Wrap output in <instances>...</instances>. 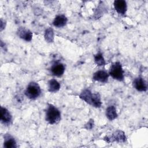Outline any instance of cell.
Masks as SVG:
<instances>
[{"mask_svg":"<svg viewBox=\"0 0 148 148\" xmlns=\"http://www.w3.org/2000/svg\"><path fill=\"white\" fill-rule=\"evenodd\" d=\"M79 97L86 102L95 108H100L102 105L100 95L98 93H92L88 89L84 90Z\"/></svg>","mask_w":148,"mask_h":148,"instance_id":"cell-1","label":"cell"},{"mask_svg":"<svg viewBox=\"0 0 148 148\" xmlns=\"http://www.w3.org/2000/svg\"><path fill=\"white\" fill-rule=\"evenodd\" d=\"M114 7L117 12L121 15H124L127 11V3L124 0H116L114 2Z\"/></svg>","mask_w":148,"mask_h":148,"instance_id":"cell-9","label":"cell"},{"mask_svg":"<svg viewBox=\"0 0 148 148\" xmlns=\"http://www.w3.org/2000/svg\"><path fill=\"white\" fill-rule=\"evenodd\" d=\"M65 69V68L63 64L56 62L52 65L50 68V71L52 75H53L54 76L60 77L64 74Z\"/></svg>","mask_w":148,"mask_h":148,"instance_id":"cell-5","label":"cell"},{"mask_svg":"<svg viewBox=\"0 0 148 148\" xmlns=\"http://www.w3.org/2000/svg\"><path fill=\"white\" fill-rule=\"evenodd\" d=\"M12 120V116L9 111L5 108L1 107V121L5 124L9 125L11 123Z\"/></svg>","mask_w":148,"mask_h":148,"instance_id":"cell-8","label":"cell"},{"mask_svg":"<svg viewBox=\"0 0 148 148\" xmlns=\"http://www.w3.org/2000/svg\"><path fill=\"white\" fill-rule=\"evenodd\" d=\"M93 121H92V120H91V121H88V123H87V125H88V126L87 127H86L87 129H91L92 128V126H93Z\"/></svg>","mask_w":148,"mask_h":148,"instance_id":"cell-18","label":"cell"},{"mask_svg":"<svg viewBox=\"0 0 148 148\" xmlns=\"http://www.w3.org/2000/svg\"><path fill=\"white\" fill-rule=\"evenodd\" d=\"M67 18L64 15L57 16L53 21V24L56 27H62L67 23Z\"/></svg>","mask_w":148,"mask_h":148,"instance_id":"cell-12","label":"cell"},{"mask_svg":"<svg viewBox=\"0 0 148 148\" xmlns=\"http://www.w3.org/2000/svg\"><path fill=\"white\" fill-rule=\"evenodd\" d=\"M18 35L24 40L26 41H30L32 37V32L24 28H20L17 32Z\"/></svg>","mask_w":148,"mask_h":148,"instance_id":"cell-11","label":"cell"},{"mask_svg":"<svg viewBox=\"0 0 148 148\" xmlns=\"http://www.w3.org/2000/svg\"><path fill=\"white\" fill-rule=\"evenodd\" d=\"M3 147L6 148H14L17 147L15 139L10 135L6 134L4 136Z\"/></svg>","mask_w":148,"mask_h":148,"instance_id":"cell-10","label":"cell"},{"mask_svg":"<svg viewBox=\"0 0 148 148\" xmlns=\"http://www.w3.org/2000/svg\"><path fill=\"white\" fill-rule=\"evenodd\" d=\"M94 61L95 64L99 66L105 65V60L101 53H98L94 56Z\"/></svg>","mask_w":148,"mask_h":148,"instance_id":"cell-16","label":"cell"},{"mask_svg":"<svg viewBox=\"0 0 148 148\" xmlns=\"http://www.w3.org/2000/svg\"><path fill=\"white\" fill-rule=\"evenodd\" d=\"M109 75L107 72L103 70H100L95 72L92 76V79L96 81L102 82V83H106L108 80Z\"/></svg>","mask_w":148,"mask_h":148,"instance_id":"cell-7","label":"cell"},{"mask_svg":"<svg viewBox=\"0 0 148 148\" xmlns=\"http://www.w3.org/2000/svg\"><path fill=\"white\" fill-rule=\"evenodd\" d=\"M133 86L134 88L138 91L144 92L147 90V86L146 81L140 77H136L133 81Z\"/></svg>","mask_w":148,"mask_h":148,"instance_id":"cell-6","label":"cell"},{"mask_svg":"<svg viewBox=\"0 0 148 148\" xmlns=\"http://www.w3.org/2000/svg\"><path fill=\"white\" fill-rule=\"evenodd\" d=\"M41 94V90L39 84L34 82H30L25 91V95L26 97L31 99H35L40 96Z\"/></svg>","mask_w":148,"mask_h":148,"instance_id":"cell-4","label":"cell"},{"mask_svg":"<svg viewBox=\"0 0 148 148\" xmlns=\"http://www.w3.org/2000/svg\"><path fill=\"white\" fill-rule=\"evenodd\" d=\"M45 37L46 40L48 41L49 42H51L53 41V31L51 28H49L46 30Z\"/></svg>","mask_w":148,"mask_h":148,"instance_id":"cell-17","label":"cell"},{"mask_svg":"<svg viewBox=\"0 0 148 148\" xmlns=\"http://www.w3.org/2000/svg\"><path fill=\"white\" fill-rule=\"evenodd\" d=\"M61 120V113L54 105L48 104L46 111V120L50 124H55Z\"/></svg>","mask_w":148,"mask_h":148,"instance_id":"cell-2","label":"cell"},{"mask_svg":"<svg viewBox=\"0 0 148 148\" xmlns=\"http://www.w3.org/2000/svg\"><path fill=\"white\" fill-rule=\"evenodd\" d=\"M60 88V84L56 79H51L48 82V90L51 92H56Z\"/></svg>","mask_w":148,"mask_h":148,"instance_id":"cell-13","label":"cell"},{"mask_svg":"<svg viewBox=\"0 0 148 148\" xmlns=\"http://www.w3.org/2000/svg\"><path fill=\"white\" fill-rule=\"evenodd\" d=\"M112 138H113L114 140H116L117 142H124L125 140V136L124 135V133L121 131H116L112 136Z\"/></svg>","mask_w":148,"mask_h":148,"instance_id":"cell-15","label":"cell"},{"mask_svg":"<svg viewBox=\"0 0 148 148\" xmlns=\"http://www.w3.org/2000/svg\"><path fill=\"white\" fill-rule=\"evenodd\" d=\"M106 116L110 120H113L117 117L116 109L114 106H110L106 110Z\"/></svg>","mask_w":148,"mask_h":148,"instance_id":"cell-14","label":"cell"},{"mask_svg":"<svg viewBox=\"0 0 148 148\" xmlns=\"http://www.w3.org/2000/svg\"><path fill=\"white\" fill-rule=\"evenodd\" d=\"M109 75L117 80L123 81L124 80V71L119 62H115L111 65L109 70Z\"/></svg>","mask_w":148,"mask_h":148,"instance_id":"cell-3","label":"cell"}]
</instances>
